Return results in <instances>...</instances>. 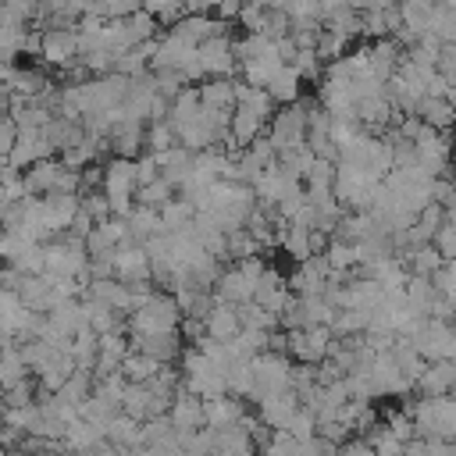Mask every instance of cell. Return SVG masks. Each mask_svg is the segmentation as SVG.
Wrapping results in <instances>:
<instances>
[{
  "label": "cell",
  "mask_w": 456,
  "mask_h": 456,
  "mask_svg": "<svg viewBox=\"0 0 456 456\" xmlns=\"http://www.w3.org/2000/svg\"><path fill=\"white\" fill-rule=\"evenodd\" d=\"M139 192V182H135V160H125V157H114L103 171V196L110 200V210L118 217H128L132 214V196Z\"/></svg>",
  "instance_id": "4"
},
{
  "label": "cell",
  "mask_w": 456,
  "mask_h": 456,
  "mask_svg": "<svg viewBox=\"0 0 456 456\" xmlns=\"http://www.w3.org/2000/svg\"><path fill=\"white\" fill-rule=\"evenodd\" d=\"M249 374H253V381H249L246 395L253 403H264V399L292 388V367H289V360L281 353H256L249 360Z\"/></svg>",
  "instance_id": "3"
},
{
  "label": "cell",
  "mask_w": 456,
  "mask_h": 456,
  "mask_svg": "<svg viewBox=\"0 0 456 456\" xmlns=\"http://www.w3.org/2000/svg\"><path fill=\"white\" fill-rule=\"evenodd\" d=\"M417 385L424 388V395H452V388H456V363L435 360V367H424Z\"/></svg>",
  "instance_id": "22"
},
{
  "label": "cell",
  "mask_w": 456,
  "mask_h": 456,
  "mask_svg": "<svg viewBox=\"0 0 456 456\" xmlns=\"http://www.w3.org/2000/svg\"><path fill=\"white\" fill-rule=\"evenodd\" d=\"M11 338H14V335H11V331H7V328H4V324H0V353H4V349H7V346H11Z\"/></svg>",
  "instance_id": "32"
},
{
  "label": "cell",
  "mask_w": 456,
  "mask_h": 456,
  "mask_svg": "<svg viewBox=\"0 0 456 456\" xmlns=\"http://www.w3.org/2000/svg\"><path fill=\"white\" fill-rule=\"evenodd\" d=\"M160 370V363L153 360V356H146V353H128L125 356V363H121V374H125V381H132V385H146L153 374Z\"/></svg>",
  "instance_id": "24"
},
{
  "label": "cell",
  "mask_w": 456,
  "mask_h": 456,
  "mask_svg": "<svg viewBox=\"0 0 456 456\" xmlns=\"http://www.w3.org/2000/svg\"><path fill=\"white\" fill-rule=\"evenodd\" d=\"M28 374H32V367H28L21 346L11 342V346L0 353V392H7V388H14V385L28 381Z\"/></svg>",
  "instance_id": "21"
},
{
  "label": "cell",
  "mask_w": 456,
  "mask_h": 456,
  "mask_svg": "<svg viewBox=\"0 0 456 456\" xmlns=\"http://www.w3.org/2000/svg\"><path fill=\"white\" fill-rule=\"evenodd\" d=\"M128 353H132V346L121 338V331H114V335H100L96 374H100V378H107V374H121V363H125Z\"/></svg>",
  "instance_id": "19"
},
{
  "label": "cell",
  "mask_w": 456,
  "mask_h": 456,
  "mask_svg": "<svg viewBox=\"0 0 456 456\" xmlns=\"http://www.w3.org/2000/svg\"><path fill=\"white\" fill-rule=\"evenodd\" d=\"M267 93H271V100L292 103V100L299 96V71H296L292 64H281V68L274 71V78L267 82Z\"/></svg>",
  "instance_id": "23"
},
{
  "label": "cell",
  "mask_w": 456,
  "mask_h": 456,
  "mask_svg": "<svg viewBox=\"0 0 456 456\" xmlns=\"http://www.w3.org/2000/svg\"><path fill=\"white\" fill-rule=\"evenodd\" d=\"M271 146L278 153H292V150H303L306 146V114L299 107H285L281 114H274L271 121Z\"/></svg>",
  "instance_id": "5"
},
{
  "label": "cell",
  "mask_w": 456,
  "mask_h": 456,
  "mask_svg": "<svg viewBox=\"0 0 456 456\" xmlns=\"http://www.w3.org/2000/svg\"><path fill=\"white\" fill-rule=\"evenodd\" d=\"M331 342H335V338H331V328H328V324L289 331V353H292V356H299V360H303V363H310V367H317V363H324V360H328Z\"/></svg>",
  "instance_id": "7"
},
{
  "label": "cell",
  "mask_w": 456,
  "mask_h": 456,
  "mask_svg": "<svg viewBox=\"0 0 456 456\" xmlns=\"http://www.w3.org/2000/svg\"><path fill=\"white\" fill-rule=\"evenodd\" d=\"M246 420H249V413H246V406L232 392L207 399V428L210 431H228V428H239Z\"/></svg>",
  "instance_id": "15"
},
{
  "label": "cell",
  "mask_w": 456,
  "mask_h": 456,
  "mask_svg": "<svg viewBox=\"0 0 456 456\" xmlns=\"http://www.w3.org/2000/svg\"><path fill=\"white\" fill-rule=\"evenodd\" d=\"M417 438H438V442H456V399L449 395H424L410 406Z\"/></svg>",
  "instance_id": "1"
},
{
  "label": "cell",
  "mask_w": 456,
  "mask_h": 456,
  "mask_svg": "<svg viewBox=\"0 0 456 456\" xmlns=\"http://www.w3.org/2000/svg\"><path fill=\"white\" fill-rule=\"evenodd\" d=\"M78 196L71 192H50V196H39V221H43V232L46 235H61L75 224L78 217Z\"/></svg>",
  "instance_id": "6"
},
{
  "label": "cell",
  "mask_w": 456,
  "mask_h": 456,
  "mask_svg": "<svg viewBox=\"0 0 456 456\" xmlns=\"http://www.w3.org/2000/svg\"><path fill=\"white\" fill-rule=\"evenodd\" d=\"M242 331V321H239V306L232 303H214L203 317V335L214 338V342H235Z\"/></svg>",
  "instance_id": "13"
},
{
  "label": "cell",
  "mask_w": 456,
  "mask_h": 456,
  "mask_svg": "<svg viewBox=\"0 0 456 456\" xmlns=\"http://www.w3.org/2000/svg\"><path fill=\"white\" fill-rule=\"evenodd\" d=\"M28 403H32V385L21 381V385H14V388L4 392V403L0 406H28Z\"/></svg>",
  "instance_id": "30"
},
{
  "label": "cell",
  "mask_w": 456,
  "mask_h": 456,
  "mask_svg": "<svg viewBox=\"0 0 456 456\" xmlns=\"http://www.w3.org/2000/svg\"><path fill=\"white\" fill-rule=\"evenodd\" d=\"M299 406H303V403H299V392H296V388H285V392H278V395L256 403V417H260V424H267L271 431H285L289 420L299 413Z\"/></svg>",
  "instance_id": "12"
},
{
  "label": "cell",
  "mask_w": 456,
  "mask_h": 456,
  "mask_svg": "<svg viewBox=\"0 0 456 456\" xmlns=\"http://www.w3.org/2000/svg\"><path fill=\"white\" fill-rule=\"evenodd\" d=\"M96 7H100L103 14H110V18H128V14L139 11V0H100Z\"/></svg>",
  "instance_id": "29"
},
{
  "label": "cell",
  "mask_w": 456,
  "mask_h": 456,
  "mask_svg": "<svg viewBox=\"0 0 456 456\" xmlns=\"http://www.w3.org/2000/svg\"><path fill=\"white\" fill-rule=\"evenodd\" d=\"M86 456H125V452H121V449H114L110 442H103V445H96V449H89Z\"/></svg>",
  "instance_id": "31"
},
{
  "label": "cell",
  "mask_w": 456,
  "mask_h": 456,
  "mask_svg": "<svg viewBox=\"0 0 456 456\" xmlns=\"http://www.w3.org/2000/svg\"><path fill=\"white\" fill-rule=\"evenodd\" d=\"M50 153H53V146L46 142L43 128H18V142H14L11 157H7V164H11L14 171H28L32 164L50 160Z\"/></svg>",
  "instance_id": "9"
},
{
  "label": "cell",
  "mask_w": 456,
  "mask_h": 456,
  "mask_svg": "<svg viewBox=\"0 0 456 456\" xmlns=\"http://www.w3.org/2000/svg\"><path fill=\"white\" fill-rule=\"evenodd\" d=\"M25 28L21 25H0V61L11 64L18 53H25Z\"/></svg>",
  "instance_id": "27"
},
{
  "label": "cell",
  "mask_w": 456,
  "mask_h": 456,
  "mask_svg": "<svg viewBox=\"0 0 456 456\" xmlns=\"http://www.w3.org/2000/svg\"><path fill=\"white\" fill-rule=\"evenodd\" d=\"M171 182L167 178H157V182H150V185H139V207H150V210H160V207H167L171 203Z\"/></svg>",
  "instance_id": "25"
},
{
  "label": "cell",
  "mask_w": 456,
  "mask_h": 456,
  "mask_svg": "<svg viewBox=\"0 0 456 456\" xmlns=\"http://www.w3.org/2000/svg\"><path fill=\"white\" fill-rule=\"evenodd\" d=\"M150 274H153V267H150L146 246H135V242L118 246V253H114V278H118V281H125L128 289H135V285H142Z\"/></svg>",
  "instance_id": "8"
},
{
  "label": "cell",
  "mask_w": 456,
  "mask_h": 456,
  "mask_svg": "<svg viewBox=\"0 0 456 456\" xmlns=\"http://www.w3.org/2000/svg\"><path fill=\"white\" fill-rule=\"evenodd\" d=\"M103 431H107V442H110L114 449H121V452H132V449L142 445V424L132 420L128 413H118L114 420H107Z\"/></svg>",
  "instance_id": "20"
},
{
  "label": "cell",
  "mask_w": 456,
  "mask_h": 456,
  "mask_svg": "<svg viewBox=\"0 0 456 456\" xmlns=\"http://www.w3.org/2000/svg\"><path fill=\"white\" fill-rule=\"evenodd\" d=\"M182 317L178 299L164 296V292H139L135 306H132V331L135 335H160V331H175Z\"/></svg>",
  "instance_id": "2"
},
{
  "label": "cell",
  "mask_w": 456,
  "mask_h": 456,
  "mask_svg": "<svg viewBox=\"0 0 456 456\" xmlns=\"http://www.w3.org/2000/svg\"><path fill=\"white\" fill-rule=\"evenodd\" d=\"M64 449L68 452H75V456H86L89 449H96V445H103L107 442V431L100 428V424H93V420H82V417H75L71 424H68V431H64Z\"/></svg>",
  "instance_id": "16"
},
{
  "label": "cell",
  "mask_w": 456,
  "mask_h": 456,
  "mask_svg": "<svg viewBox=\"0 0 456 456\" xmlns=\"http://www.w3.org/2000/svg\"><path fill=\"white\" fill-rule=\"evenodd\" d=\"M367 445L378 452V456H406V445L385 428V424H378V428H370V435H367Z\"/></svg>",
  "instance_id": "26"
},
{
  "label": "cell",
  "mask_w": 456,
  "mask_h": 456,
  "mask_svg": "<svg viewBox=\"0 0 456 456\" xmlns=\"http://www.w3.org/2000/svg\"><path fill=\"white\" fill-rule=\"evenodd\" d=\"M14 142H18V125H14V118H0V160L7 164V157H11V150H14Z\"/></svg>",
  "instance_id": "28"
},
{
  "label": "cell",
  "mask_w": 456,
  "mask_h": 456,
  "mask_svg": "<svg viewBox=\"0 0 456 456\" xmlns=\"http://www.w3.org/2000/svg\"><path fill=\"white\" fill-rule=\"evenodd\" d=\"M43 61L57 64V68H71L75 57H78V32L75 28H64V25H50L43 32Z\"/></svg>",
  "instance_id": "11"
},
{
  "label": "cell",
  "mask_w": 456,
  "mask_h": 456,
  "mask_svg": "<svg viewBox=\"0 0 456 456\" xmlns=\"http://www.w3.org/2000/svg\"><path fill=\"white\" fill-rule=\"evenodd\" d=\"M196 61H200V75H228L232 71V46L228 39L214 36L207 43L196 46Z\"/></svg>",
  "instance_id": "17"
},
{
  "label": "cell",
  "mask_w": 456,
  "mask_h": 456,
  "mask_svg": "<svg viewBox=\"0 0 456 456\" xmlns=\"http://www.w3.org/2000/svg\"><path fill=\"white\" fill-rule=\"evenodd\" d=\"M167 420L178 435H192L200 428H207V399L192 395V392H178L171 399V410H167Z\"/></svg>",
  "instance_id": "10"
},
{
  "label": "cell",
  "mask_w": 456,
  "mask_h": 456,
  "mask_svg": "<svg viewBox=\"0 0 456 456\" xmlns=\"http://www.w3.org/2000/svg\"><path fill=\"white\" fill-rule=\"evenodd\" d=\"M18 299H21V306H28L36 314H50L61 303V296H57V289L46 274H25L21 289H18Z\"/></svg>",
  "instance_id": "14"
},
{
  "label": "cell",
  "mask_w": 456,
  "mask_h": 456,
  "mask_svg": "<svg viewBox=\"0 0 456 456\" xmlns=\"http://www.w3.org/2000/svg\"><path fill=\"white\" fill-rule=\"evenodd\" d=\"M135 353L153 356L160 367H167L171 360H178V331H160V335H135L132 338Z\"/></svg>",
  "instance_id": "18"
}]
</instances>
